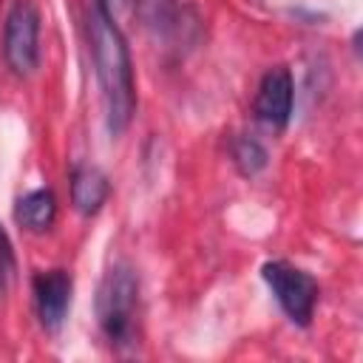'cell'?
<instances>
[{
	"label": "cell",
	"instance_id": "6da1fadb",
	"mask_svg": "<svg viewBox=\"0 0 363 363\" xmlns=\"http://www.w3.org/2000/svg\"><path fill=\"white\" fill-rule=\"evenodd\" d=\"M88 48L99 82L105 128L111 136H122L136 113L133 62H130L128 40L116 26V17L99 0L88 6Z\"/></svg>",
	"mask_w": 363,
	"mask_h": 363
},
{
	"label": "cell",
	"instance_id": "5b68a950",
	"mask_svg": "<svg viewBox=\"0 0 363 363\" xmlns=\"http://www.w3.org/2000/svg\"><path fill=\"white\" fill-rule=\"evenodd\" d=\"M292 102H295V79L289 74V68L284 65H275L269 68L261 82H258V91H255V102H252V111L255 116L281 130L289 125V116H292Z\"/></svg>",
	"mask_w": 363,
	"mask_h": 363
},
{
	"label": "cell",
	"instance_id": "277c9868",
	"mask_svg": "<svg viewBox=\"0 0 363 363\" xmlns=\"http://www.w3.org/2000/svg\"><path fill=\"white\" fill-rule=\"evenodd\" d=\"M261 278L278 301V306L284 309V315L298 326H309L320 295L318 281L289 261H267L261 267Z\"/></svg>",
	"mask_w": 363,
	"mask_h": 363
},
{
	"label": "cell",
	"instance_id": "7c38bea8",
	"mask_svg": "<svg viewBox=\"0 0 363 363\" xmlns=\"http://www.w3.org/2000/svg\"><path fill=\"white\" fill-rule=\"evenodd\" d=\"M99 3H102V6H105V9H108L113 17H116V9H122L128 0H99Z\"/></svg>",
	"mask_w": 363,
	"mask_h": 363
},
{
	"label": "cell",
	"instance_id": "30bf717a",
	"mask_svg": "<svg viewBox=\"0 0 363 363\" xmlns=\"http://www.w3.org/2000/svg\"><path fill=\"white\" fill-rule=\"evenodd\" d=\"M139 3V14L147 26H170V11H173V0H136Z\"/></svg>",
	"mask_w": 363,
	"mask_h": 363
},
{
	"label": "cell",
	"instance_id": "8992f818",
	"mask_svg": "<svg viewBox=\"0 0 363 363\" xmlns=\"http://www.w3.org/2000/svg\"><path fill=\"white\" fill-rule=\"evenodd\" d=\"M31 292H34V309H37L40 326L45 332H57L65 323V315L71 309V292H74L71 272L43 269L34 275Z\"/></svg>",
	"mask_w": 363,
	"mask_h": 363
},
{
	"label": "cell",
	"instance_id": "7a4b0ae2",
	"mask_svg": "<svg viewBox=\"0 0 363 363\" xmlns=\"http://www.w3.org/2000/svg\"><path fill=\"white\" fill-rule=\"evenodd\" d=\"M136 306H139V278L130 264H113L96 292L99 329L111 346L122 349L133 343L136 335Z\"/></svg>",
	"mask_w": 363,
	"mask_h": 363
},
{
	"label": "cell",
	"instance_id": "3957f363",
	"mask_svg": "<svg viewBox=\"0 0 363 363\" xmlns=\"http://www.w3.org/2000/svg\"><path fill=\"white\" fill-rule=\"evenodd\" d=\"M40 9L34 0H14L3 23V62L14 77H31L40 65Z\"/></svg>",
	"mask_w": 363,
	"mask_h": 363
},
{
	"label": "cell",
	"instance_id": "52a82bcc",
	"mask_svg": "<svg viewBox=\"0 0 363 363\" xmlns=\"http://www.w3.org/2000/svg\"><path fill=\"white\" fill-rule=\"evenodd\" d=\"M111 196V179L96 164H77L71 170V204L79 216H96Z\"/></svg>",
	"mask_w": 363,
	"mask_h": 363
},
{
	"label": "cell",
	"instance_id": "4fadbf2b",
	"mask_svg": "<svg viewBox=\"0 0 363 363\" xmlns=\"http://www.w3.org/2000/svg\"><path fill=\"white\" fill-rule=\"evenodd\" d=\"M9 275H11V272H9L6 267H0V295L6 292V281H9Z\"/></svg>",
	"mask_w": 363,
	"mask_h": 363
},
{
	"label": "cell",
	"instance_id": "ba28073f",
	"mask_svg": "<svg viewBox=\"0 0 363 363\" xmlns=\"http://www.w3.org/2000/svg\"><path fill=\"white\" fill-rule=\"evenodd\" d=\"M14 218L28 233H48L51 224L57 221V199H54V193L48 187L28 190L26 196L17 199Z\"/></svg>",
	"mask_w": 363,
	"mask_h": 363
},
{
	"label": "cell",
	"instance_id": "8fae6325",
	"mask_svg": "<svg viewBox=\"0 0 363 363\" xmlns=\"http://www.w3.org/2000/svg\"><path fill=\"white\" fill-rule=\"evenodd\" d=\"M0 267H6L9 272H14V267H17V261H14V244H11V238H9V233H6L3 224H0Z\"/></svg>",
	"mask_w": 363,
	"mask_h": 363
},
{
	"label": "cell",
	"instance_id": "9c48e42d",
	"mask_svg": "<svg viewBox=\"0 0 363 363\" xmlns=\"http://www.w3.org/2000/svg\"><path fill=\"white\" fill-rule=\"evenodd\" d=\"M233 162H235V167H238L241 176L252 179V176H258V173L269 164V153H267V147H264L258 139H252V136H238V139L233 142Z\"/></svg>",
	"mask_w": 363,
	"mask_h": 363
}]
</instances>
